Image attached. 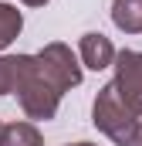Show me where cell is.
Segmentation results:
<instances>
[{
  "label": "cell",
  "instance_id": "cell-10",
  "mask_svg": "<svg viewBox=\"0 0 142 146\" xmlns=\"http://www.w3.org/2000/svg\"><path fill=\"white\" fill-rule=\"evenodd\" d=\"M129 146H142V119L135 122V133H132V143Z\"/></svg>",
  "mask_w": 142,
  "mask_h": 146
},
{
  "label": "cell",
  "instance_id": "cell-6",
  "mask_svg": "<svg viewBox=\"0 0 142 146\" xmlns=\"http://www.w3.org/2000/svg\"><path fill=\"white\" fill-rule=\"evenodd\" d=\"M112 24L125 34H142V0H112Z\"/></svg>",
  "mask_w": 142,
  "mask_h": 146
},
{
  "label": "cell",
  "instance_id": "cell-5",
  "mask_svg": "<svg viewBox=\"0 0 142 146\" xmlns=\"http://www.w3.org/2000/svg\"><path fill=\"white\" fill-rule=\"evenodd\" d=\"M78 54H81V65L85 68L102 72V68H112V61H115V44L105 34H98V31H88L78 41Z\"/></svg>",
  "mask_w": 142,
  "mask_h": 146
},
{
  "label": "cell",
  "instance_id": "cell-7",
  "mask_svg": "<svg viewBox=\"0 0 142 146\" xmlns=\"http://www.w3.org/2000/svg\"><path fill=\"white\" fill-rule=\"evenodd\" d=\"M0 146H44V139H41V129L34 122H3Z\"/></svg>",
  "mask_w": 142,
  "mask_h": 146
},
{
  "label": "cell",
  "instance_id": "cell-12",
  "mask_svg": "<svg viewBox=\"0 0 142 146\" xmlns=\"http://www.w3.org/2000/svg\"><path fill=\"white\" fill-rule=\"evenodd\" d=\"M68 146H95V143H68Z\"/></svg>",
  "mask_w": 142,
  "mask_h": 146
},
{
  "label": "cell",
  "instance_id": "cell-4",
  "mask_svg": "<svg viewBox=\"0 0 142 146\" xmlns=\"http://www.w3.org/2000/svg\"><path fill=\"white\" fill-rule=\"evenodd\" d=\"M112 68H115V78H112L115 92L135 115H142V51H129V48L115 51Z\"/></svg>",
  "mask_w": 142,
  "mask_h": 146
},
{
  "label": "cell",
  "instance_id": "cell-13",
  "mask_svg": "<svg viewBox=\"0 0 142 146\" xmlns=\"http://www.w3.org/2000/svg\"><path fill=\"white\" fill-rule=\"evenodd\" d=\"M0 126H3V122H0Z\"/></svg>",
  "mask_w": 142,
  "mask_h": 146
},
{
  "label": "cell",
  "instance_id": "cell-11",
  "mask_svg": "<svg viewBox=\"0 0 142 146\" xmlns=\"http://www.w3.org/2000/svg\"><path fill=\"white\" fill-rule=\"evenodd\" d=\"M24 3H27V7H44L47 0H24Z\"/></svg>",
  "mask_w": 142,
  "mask_h": 146
},
{
  "label": "cell",
  "instance_id": "cell-9",
  "mask_svg": "<svg viewBox=\"0 0 142 146\" xmlns=\"http://www.w3.org/2000/svg\"><path fill=\"white\" fill-rule=\"evenodd\" d=\"M10 92H14V58L0 54V95H10Z\"/></svg>",
  "mask_w": 142,
  "mask_h": 146
},
{
  "label": "cell",
  "instance_id": "cell-2",
  "mask_svg": "<svg viewBox=\"0 0 142 146\" xmlns=\"http://www.w3.org/2000/svg\"><path fill=\"white\" fill-rule=\"evenodd\" d=\"M91 122L98 133H105L115 146H129L132 143V133H135V122L139 115L122 102V95L115 92V85L108 82L98 88L95 95V106H91Z\"/></svg>",
  "mask_w": 142,
  "mask_h": 146
},
{
  "label": "cell",
  "instance_id": "cell-3",
  "mask_svg": "<svg viewBox=\"0 0 142 146\" xmlns=\"http://www.w3.org/2000/svg\"><path fill=\"white\" fill-rule=\"evenodd\" d=\"M34 58H37V65H41V72L47 75L61 92H71V88L81 85V65H78V58L71 54L68 44L51 41V44H44V48L37 51Z\"/></svg>",
  "mask_w": 142,
  "mask_h": 146
},
{
  "label": "cell",
  "instance_id": "cell-1",
  "mask_svg": "<svg viewBox=\"0 0 142 146\" xmlns=\"http://www.w3.org/2000/svg\"><path fill=\"white\" fill-rule=\"evenodd\" d=\"M20 109L27 119H37V122H47L58 115V106H61V88L41 72L34 54H14V92Z\"/></svg>",
  "mask_w": 142,
  "mask_h": 146
},
{
  "label": "cell",
  "instance_id": "cell-8",
  "mask_svg": "<svg viewBox=\"0 0 142 146\" xmlns=\"http://www.w3.org/2000/svg\"><path fill=\"white\" fill-rule=\"evenodd\" d=\"M24 31V14L14 7V3H3L0 0V51L10 48Z\"/></svg>",
  "mask_w": 142,
  "mask_h": 146
}]
</instances>
